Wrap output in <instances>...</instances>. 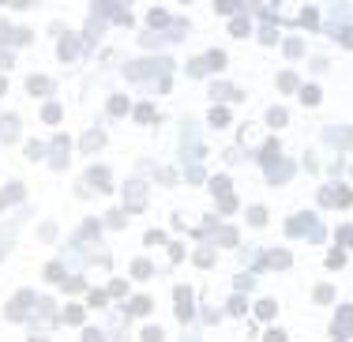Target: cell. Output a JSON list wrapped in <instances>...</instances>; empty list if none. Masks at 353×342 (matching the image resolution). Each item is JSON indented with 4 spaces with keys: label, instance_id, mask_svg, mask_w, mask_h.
<instances>
[{
    "label": "cell",
    "instance_id": "obj_7",
    "mask_svg": "<svg viewBox=\"0 0 353 342\" xmlns=\"http://www.w3.org/2000/svg\"><path fill=\"white\" fill-rule=\"evenodd\" d=\"M230 30H233L237 38H244V30H248V19H244V15H237V19H233V26H230Z\"/></svg>",
    "mask_w": 353,
    "mask_h": 342
},
{
    "label": "cell",
    "instance_id": "obj_4",
    "mask_svg": "<svg viewBox=\"0 0 353 342\" xmlns=\"http://www.w3.org/2000/svg\"><path fill=\"white\" fill-rule=\"evenodd\" d=\"M267 260H271L274 267H290V252H271Z\"/></svg>",
    "mask_w": 353,
    "mask_h": 342
},
{
    "label": "cell",
    "instance_id": "obj_1",
    "mask_svg": "<svg viewBox=\"0 0 353 342\" xmlns=\"http://www.w3.org/2000/svg\"><path fill=\"white\" fill-rule=\"evenodd\" d=\"M349 324H353V308L346 305V308L335 316V327H331V331H335V338H349Z\"/></svg>",
    "mask_w": 353,
    "mask_h": 342
},
{
    "label": "cell",
    "instance_id": "obj_15",
    "mask_svg": "<svg viewBox=\"0 0 353 342\" xmlns=\"http://www.w3.org/2000/svg\"><path fill=\"white\" fill-rule=\"evenodd\" d=\"M316 301H335V290H331V286H319V290H316Z\"/></svg>",
    "mask_w": 353,
    "mask_h": 342
},
{
    "label": "cell",
    "instance_id": "obj_6",
    "mask_svg": "<svg viewBox=\"0 0 353 342\" xmlns=\"http://www.w3.org/2000/svg\"><path fill=\"white\" fill-rule=\"evenodd\" d=\"M83 147H87V150L102 147V132H87V139H83Z\"/></svg>",
    "mask_w": 353,
    "mask_h": 342
},
{
    "label": "cell",
    "instance_id": "obj_23",
    "mask_svg": "<svg viewBox=\"0 0 353 342\" xmlns=\"http://www.w3.org/2000/svg\"><path fill=\"white\" fill-rule=\"evenodd\" d=\"M30 342H42V338H30Z\"/></svg>",
    "mask_w": 353,
    "mask_h": 342
},
{
    "label": "cell",
    "instance_id": "obj_20",
    "mask_svg": "<svg viewBox=\"0 0 353 342\" xmlns=\"http://www.w3.org/2000/svg\"><path fill=\"white\" fill-rule=\"evenodd\" d=\"M230 308H233V312H244L248 305H244V297H233V301H230Z\"/></svg>",
    "mask_w": 353,
    "mask_h": 342
},
{
    "label": "cell",
    "instance_id": "obj_11",
    "mask_svg": "<svg viewBox=\"0 0 353 342\" xmlns=\"http://www.w3.org/2000/svg\"><path fill=\"white\" fill-rule=\"evenodd\" d=\"M278 87H282V90H293V87H297V75H290V72H285L282 79H278Z\"/></svg>",
    "mask_w": 353,
    "mask_h": 342
},
{
    "label": "cell",
    "instance_id": "obj_13",
    "mask_svg": "<svg viewBox=\"0 0 353 342\" xmlns=\"http://www.w3.org/2000/svg\"><path fill=\"white\" fill-rule=\"evenodd\" d=\"M211 260H214V252H211V248H199V252H196V263H203V267H207Z\"/></svg>",
    "mask_w": 353,
    "mask_h": 342
},
{
    "label": "cell",
    "instance_id": "obj_21",
    "mask_svg": "<svg viewBox=\"0 0 353 342\" xmlns=\"http://www.w3.org/2000/svg\"><path fill=\"white\" fill-rule=\"evenodd\" d=\"M267 342H285V335L282 331H267Z\"/></svg>",
    "mask_w": 353,
    "mask_h": 342
},
{
    "label": "cell",
    "instance_id": "obj_3",
    "mask_svg": "<svg viewBox=\"0 0 353 342\" xmlns=\"http://www.w3.org/2000/svg\"><path fill=\"white\" fill-rule=\"evenodd\" d=\"M301 102H304V106H316V102H319V90H316V87H304V90H301Z\"/></svg>",
    "mask_w": 353,
    "mask_h": 342
},
{
    "label": "cell",
    "instance_id": "obj_9",
    "mask_svg": "<svg viewBox=\"0 0 353 342\" xmlns=\"http://www.w3.org/2000/svg\"><path fill=\"white\" fill-rule=\"evenodd\" d=\"M132 312H136V316H143V312H150V301H147V297H136V301H132Z\"/></svg>",
    "mask_w": 353,
    "mask_h": 342
},
{
    "label": "cell",
    "instance_id": "obj_12",
    "mask_svg": "<svg viewBox=\"0 0 353 342\" xmlns=\"http://www.w3.org/2000/svg\"><path fill=\"white\" fill-rule=\"evenodd\" d=\"M64 320H68V324H79V320H83V308H64Z\"/></svg>",
    "mask_w": 353,
    "mask_h": 342
},
{
    "label": "cell",
    "instance_id": "obj_8",
    "mask_svg": "<svg viewBox=\"0 0 353 342\" xmlns=\"http://www.w3.org/2000/svg\"><path fill=\"white\" fill-rule=\"evenodd\" d=\"M267 120H271V128H282L285 125V109H271V117H267Z\"/></svg>",
    "mask_w": 353,
    "mask_h": 342
},
{
    "label": "cell",
    "instance_id": "obj_5",
    "mask_svg": "<svg viewBox=\"0 0 353 342\" xmlns=\"http://www.w3.org/2000/svg\"><path fill=\"white\" fill-rule=\"evenodd\" d=\"M226 120H230V113H226V109H211V125L214 128H222Z\"/></svg>",
    "mask_w": 353,
    "mask_h": 342
},
{
    "label": "cell",
    "instance_id": "obj_19",
    "mask_svg": "<svg viewBox=\"0 0 353 342\" xmlns=\"http://www.w3.org/2000/svg\"><path fill=\"white\" fill-rule=\"evenodd\" d=\"M136 117H139V120H150V117H154V109H150V106H139Z\"/></svg>",
    "mask_w": 353,
    "mask_h": 342
},
{
    "label": "cell",
    "instance_id": "obj_10",
    "mask_svg": "<svg viewBox=\"0 0 353 342\" xmlns=\"http://www.w3.org/2000/svg\"><path fill=\"white\" fill-rule=\"evenodd\" d=\"M143 342H162V327H147L143 331Z\"/></svg>",
    "mask_w": 353,
    "mask_h": 342
},
{
    "label": "cell",
    "instance_id": "obj_16",
    "mask_svg": "<svg viewBox=\"0 0 353 342\" xmlns=\"http://www.w3.org/2000/svg\"><path fill=\"white\" fill-rule=\"evenodd\" d=\"M132 271H136V278H147V274H150V263H143V260H139Z\"/></svg>",
    "mask_w": 353,
    "mask_h": 342
},
{
    "label": "cell",
    "instance_id": "obj_22",
    "mask_svg": "<svg viewBox=\"0 0 353 342\" xmlns=\"http://www.w3.org/2000/svg\"><path fill=\"white\" fill-rule=\"evenodd\" d=\"M4 87H8V83H4V79H0V90H4Z\"/></svg>",
    "mask_w": 353,
    "mask_h": 342
},
{
    "label": "cell",
    "instance_id": "obj_17",
    "mask_svg": "<svg viewBox=\"0 0 353 342\" xmlns=\"http://www.w3.org/2000/svg\"><path fill=\"white\" fill-rule=\"evenodd\" d=\"M327 263H331V267H342V263H346V256H342V252H331Z\"/></svg>",
    "mask_w": 353,
    "mask_h": 342
},
{
    "label": "cell",
    "instance_id": "obj_2",
    "mask_svg": "<svg viewBox=\"0 0 353 342\" xmlns=\"http://www.w3.org/2000/svg\"><path fill=\"white\" fill-rule=\"evenodd\" d=\"M26 90H30V94L49 90V79H45V75H30V79H26Z\"/></svg>",
    "mask_w": 353,
    "mask_h": 342
},
{
    "label": "cell",
    "instance_id": "obj_18",
    "mask_svg": "<svg viewBox=\"0 0 353 342\" xmlns=\"http://www.w3.org/2000/svg\"><path fill=\"white\" fill-rule=\"evenodd\" d=\"M109 109H113V113H124V109H128V102H124V98H113Z\"/></svg>",
    "mask_w": 353,
    "mask_h": 342
},
{
    "label": "cell",
    "instance_id": "obj_14",
    "mask_svg": "<svg viewBox=\"0 0 353 342\" xmlns=\"http://www.w3.org/2000/svg\"><path fill=\"white\" fill-rule=\"evenodd\" d=\"M255 312H260L263 320H267V316H274V301H260V308H255Z\"/></svg>",
    "mask_w": 353,
    "mask_h": 342
}]
</instances>
